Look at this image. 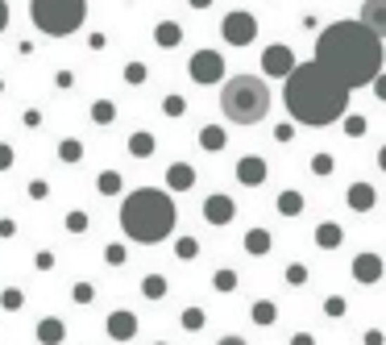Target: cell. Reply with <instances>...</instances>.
I'll use <instances>...</instances> for the list:
<instances>
[{
    "label": "cell",
    "instance_id": "1",
    "mask_svg": "<svg viewBox=\"0 0 386 345\" xmlns=\"http://www.w3.org/2000/svg\"><path fill=\"white\" fill-rule=\"evenodd\" d=\"M382 38H374L357 21H333L316 38V63L328 75H337L349 92L374 84V75H382Z\"/></svg>",
    "mask_w": 386,
    "mask_h": 345
},
{
    "label": "cell",
    "instance_id": "2",
    "mask_svg": "<svg viewBox=\"0 0 386 345\" xmlns=\"http://www.w3.org/2000/svg\"><path fill=\"white\" fill-rule=\"evenodd\" d=\"M283 104L295 125L324 130V125H337L349 113V87L311 58V63H295L291 75L283 80Z\"/></svg>",
    "mask_w": 386,
    "mask_h": 345
},
{
    "label": "cell",
    "instance_id": "3",
    "mask_svg": "<svg viewBox=\"0 0 386 345\" xmlns=\"http://www.w3.org/2000/svg\"><path fill=\"white\" fill-rule=\"evenodd\" d=\"M174 220H179L174 200L167 192H158V187H137V192H129L125 204H121V229L133 242H146V246L171 237Z\"/></svg>",
    "mask_w": 386,
    "mask_h": 345
},
{
    "label": "cell",
    "instance_id": "4",
    "mask_svg": "<svg viewBox=\"0 0 386 345\" xmlns=\"http://www.w3.org/2000/svg\"><path fill=\"white\" fill-rule=\"evenodd\" d=\"M220 113L233 125L266 121V113H270V87H266V80H254V75L224 80V87H220Z\"/></svg>",
    "mask_w": 386,
    "mask_h": 345
},
{
    "label": "cell",
    "instance_id": "5",
    "mask_svg": "<svg viewBox=\"0 0 386 345\" xmlns=\"http://www.w3.org/2000/svg\"><path fill=\"white\" fill-rule=\"evenodd\" d=\"M30 17L46 38H67L84 25L87 0H30Z\"/></svg>",
    "mask_w": 386,
    "mask_h": 345
},
{
    "label": "cell",
    "instance_id": "6",
    "mask_svg": "<svg viewBox=\"0 0 386 345\" xmlns=\"http://www.w3.org/2000/svg\"><path fill=\"white\" fill-rule=\"evenodd\" d=\"M220 34H224V42L229 46H250L257 38V17L254 13H245V8H233V13H224Z\"/></svg>",
    "mask_w": 386,
    "mask_h": 345
},
{
    "label": "cell",
    "instance_id": "7",
    "mask_svg": "<svg viewBox=\"0 0 386 345\" xmlns=\"http://www.w3.org/2000/svg\"><path fill=\"white\" fill-rule=\"evenodd\" d=\"M191 80L204 87H212L224 80V54L220 50H195L191 54Z\"/></svg>",
    "mask_w": 386,
    "mask_h": 345
},
{
    "label": "cell",
    "instance_id": "8",
    "mask_svg": "<svg viewBox=\"0 0 386 345\" xmlns=\"http://www.w3.org/2000/svg\"><path fill=\"white\" fill-rule=\"evenodd\" d=\"M291 67H295V50H291V46H287V42L266 46V54H262V71H266V75L287 80V75H291Z\"/></svg>",
    "mask_w": 386,
    "mask_h": 345
},
{
    "label": "cell",
    "instance_id": "9",
    "mask_svg": "<svg viewBox=\"0 0 386 345\" xmlns=\"http://www.w3.org/2000/svg\"><path fill=\"white\" fill-rule=\"evenodd\" d=\"M104 333H108L112 341H133V337H137V312H129V308L108 312V320H104Z\"/></svg>",
    "mask_w": 386,
    "mask_h": 345
},
{
    "label": "cell",
    "instance_id": "10",
    "mask_svg": "<svg viewBox=\"0 0 386 345\" xmlns=\"http://www.w3.org/2000/svg\"><path fill=\"white\" fill-rule=\"evenodd\" d=\"M233 216H237V204H233V196H224V192H212L208 200H204V220L208 225H233Z\"/></svg>",
    "mask_w": 386,
    "mask_h": 345
},
{
    "label": "cell",
    "instance_id": "11",
    "mask_svg": "<svg viewBox=\"0 0 386 345\" xmlns=\"http://www.w3.org/2000/svg\"><path fill=\"white\" fill-rule=\"evenodd\" d=\"M349 270H353V279H357V283H361V287H374V283H378V279H382L386 262L378 258V254H357V258H353V266H349Z\"/></svg>",
    "mask_w": 386,
    "mask_h": 345
},
{
    "label": "cell",
    "instance_id": "12",
    "mask_svg": "<svg viewBox=\"0 0 386 345\" xmlns=\"http://www.w3.org/2000/svg\"><path fill=\"white\" fill-rule=\"evenodd\" d=\"M266 175H270L266 158H257V154L237 158V183H241V187H262V183H266Z\"/></svg>",
    "mask_w": 386,
    "mask_h": 345
},
{
    "label": "cell",
    "instance_id": "13",
    "mask_svg": "<svg viewBox=\"0 0 386 345\" xmlns=\"http://www.w3.org/2000/svg\"><path fill=\"white\" fill-rule=\"evenodd\" d=\"M357 25H366L374 38H386V0H366V4H361Z\"/></svg>",
    "mask_w": 386,
    "mask_h": 345
},
{
    "label": "cell",
    "instance_id": "14",
    "mask_svg": "<svg viewBox=\"0 0 386 345\" xmlns=\"http://www.w3.org/2000/svg\"><path fill=\"white\" fill-rule=\"evenodd\" d=\"M345 200H349V208H353V213H370V208L378 204V192H374L370 183H353V187L345 192Z\"/></svg>",
    "mask_w": 386,
    "mask_h": 345
},
{
    "label": "cell",
    "instance_id": "15",
    "mask_svg": "<svg viewBox=\"0 0 386 345\" xmlns=\"http://www.w3.org/2000/svg\"><path fill=\"white\" fill-rule=\"evenodd\" d=\"M167 187L171 192H191L195 187V167L191 163H171L167 167Z\"/></svg>",
    "mask_w": 386,
    "mask_h": 345
},
{
    "label": "cell",
    "instance_id": "16",
    "mask_svg": "<svg viewBox=\"0 0 386 345\" xmlns=\"http://www.w3.org/2000/svg\"><path fill=\"white\" fill-rule=\"evenodd\" d=\"M34 337H38V345H63V337H67V325H63L58 316H46V320H38Z\"/></svg>",
    "mask_w": 386,
    "mask_h": 345
},
{
    "label": "cell",
    "instance_id": "17",
    "mask_svg": "<svg viewBox=\"0 0 386 345\" xmlns=\"http://www.w3.org/2000/svg\"><path fill=\"white\" fill-rule=\"evenodd\" d=\"M270 242H274L270 229H250V233L241 237V250H245L250 258H266V254H270Z\"/></svg>",
    "mask_w": 386,
    "mask_h": 345
},
{
    "label": "cell",
    "instance_id": "18",
    "mask_svg": "<svg viewBox=\"0 0 386 345\" xmlns=\"http://www.w3.org/2000/svg\"><path fill=\"white\" fill-rule=\"evenodd\" d=\"M345 242V229L337 225V220H324V225H316V246L320 250H337Z\"/></svg>",
    "mask_w": 386,
    "mask_h": 345
},
{
    "label": "cell",
    "instance_id": "19",
    "mask_svg": "<svg viewBox=\"0 0 386 345\" xmlns=\"http://www.w3.org/2000/svg\"><path fill=\"white\" fill-rule=\"evenodd\" d=\"M224 146H229V133H224V125H204V130H200V150L220 154Z\"/></svg>",
    "mask_w": 386,
    "mask_h": 345
},
{
    "label": "cell",
    "instance_id": "20",
    "mask_svg": "<svg viewBox=\"0 0 386 345\" xmlns=\"http://www.w3.org/2000/svg\"><path fill=\"white\" fill-rule=\"evenodd\" d=\"M154 42L162 46V50H174V46L183 42V25H179V21H158V30H154Z\"/></svg>",
    "mask_w": 386,
    "mask_h": 345
},
{
    "label": "cell",
    "instance_id": "21",
    "mask_svg": "<svg viewBox=\"0 0 386 345\" xmlns=\"http://www.w3.org/2000/svg\"><path fill=\"white\" fill-rule=\"evenodd\" d=\"M154 150H158V137H154V133L137 130L133 137H129V154H133V158H150Z\"/></svg>",
    "mask_w": 386,
    "mask_h": 345
},
{
    "label": "cell",
    "instance_id": "22",
    "mask_svg": "<svg viewBox=\"0 0 386 345\" xmlns=\"http://www.w3.org/2000/svg\"><path fill=\"white\" fill-rule=\"evenodd\" d=\"M167 291H171L167 275H146V279H141V296H146V300H167Z\"/></svg>",
    "mask_w": 386,
    "mask_h": 345
},
{
    "label": "cell",
    "instance_id": "23",
    "mask_svg": "<svg viewBox=\"0 0 386 345\" xmlns=\"http://www.w3.org/2000/svg\"><path fill=\"white\" fill-rule=\"evenodd\" d=\"M303 213V192H278V216H300Z\"/></svg>",
    "mask_w": 386,
    "mask_h": 345
},
{
    "label": "cell",
    "instance_id": "24",
    "mask_svg": "<svg viewBox=\"0 0 386 345\" xmlns=\"http://www.w3.org/2000/svg\"><path fill=\"white\" fill-rule=\"evenodd\" d=\"M250 320H254V325H274V320H278V308L270 300H257V303H250Z\"/></svg>",
    "mask_w": 386,
    "mask_h": 345
},
{
    "label": "cell",
    "instance_id": "25",
    "mask_svg": "<svg viewBox=\"0 0 386 345\" xmlns=\"http://www.w3.org/2000/svg\"><path fill=\"white\" fill-rule=\"evenodd\" d=\"M91 121H96V125H112V121H117V104H112V100H96V104H91Z\"/></svg>",
    "mask_w": 386,
    "mask_h": 345
},
{
    "label": "cell",
    "instance_id": "26",
    "mask_svg": "<svg viewBox=\"0 0 386 345\" xmlns=\"http://www.w3.org/2000/svg\"><path fill=\"white\" fill-rule=\"evenodd\" d=\"M58 158H63V163H79V158H84V142H79V137H63V142H58Z\"/></svg>",
    "mask_w": 386,
    "mask_h": 345
},
{
    "label": "cell",
    "instance_id": "27",
    "mask_svg": "<svg viewBox=\"0 0 386 345\" xmlns=\"http://www.w3.org/2000/svg\"><path fill=\"white\" fill-rule=\"evenodd\" d=\"M179 325H183L187 333H200V329L208 325V316H204V308H183V316H179Z\"/></svg>",
    "mask_w": 386,
    "mask_h": 345
},
{
    "label": "cell",
    "instance_id": "28",
    "mask_svg": "<svg viewBox=\"0 0 386 345\" xmlns=\"http://www.w3.org/2000/svg\"><path fill=\"white\" fill-rule=\"evenodd\" d=\"M174 258L179 262H195L200 258V242H195V237H179V242H174Z\"/></svg>",
    "mask_w": 386,
    "mask_h": 345
},
{
    "label": "cell",
    "instance_id": "29",
    "mask_svg": "<svg viewBox=\"0 0 386 345\" xmlns=\"http://www.w3.org/2000/svg\"><path fill=\"white\" fill-rule=\"evenodd\" d=\"M121 183H125V179H121L117 171H100V179H96L100 196H117V192H121Z\"/></svg>",
    "mask_w": 386,
    "mask_h": 345
},
{
    "label": "cell",
    "instance_id": "30",
    "mask_svg": "<svg viewBox=\"0 0 386 345\" xmlns=\"http://www.w3.org/2000/svg\"><path fill=\"white\" fill-rule=\"evenodd\" d=\"M212 287H216V291H237V270L220 266V270L212 275Z\"/></svg>",
    "mask_w": 386,
    "mask_h": 345
},
{
    "label": "cell",
    "instance_id": "31",
    "mask_svg": "<svg viewBox=\"0 0 386 345\" xmlns=\"http://www.w3.org/2000/svg\"><path fill=\"white\" fill-rule=\"evenodd\" d=\"M0 303H4L8 312H21V308H25V291H21V287H4V291H0Z\"/></svg>",
    "mask_w": 386,
    "mask_h": 345
},
{
    "label": "cell",
    "instance_id": "32",
    "mask_svg": "<svg viewBox=\"0 0 386 345\" xmlns=\"http://www.w3.org/2000/svg\"><path fill=\"white\" fill-rule=\"evenodd\" d=\"M341 125H345V133H349V137H361V133L370 130L361 113H345V117H341Z\"/></svg>",
    "mask_w": 386,
    "mask_h": 345
},
{
    "label": "cell",
    "instance_id": "33",
    "mask_svg": "<svg viewBox=\"0 0 386 345\" xmlns=\"http://www.w3.org/2000/svg\"><path fill=\"white\" fill-rule=\"evenodd\" d=\"M162 113H167V117H183V113H187V100H183L179 92H171V96L162 100Z\"/></svg>",
    "mask_w": 386,
    "mask_h": 345
},
{
    "label": "cell",
    "instance_id": "34",
    "mask_svg": "<svg viewBox=\"0 0 386 345\" xmlns=\"http://www.w3.org/2000/svg\"><path fill=\"white\" fill-rule=\"evenodd\" d=\"M283 279H287L291 287H303V283H307V266H303V262H291V266L283 270Z\"/></svg>",
    "mask_w": 386,
    "mask_h": 345
},
{
    "label": "cell",
    "instance_id": "35",
    "mask_svg": "<svg viewBox=\"0 0 386 345\" xmlns=\"http://www.w3.org/2000/svg\"><path fill=\"white\" fill-rule=\"evenodd\" d=\"M104 262H108V266H125V262H129V250L121 246V242H112V246L104 250Z\"/></svg>",
    "mask_w": 386,
    "mask_h": 345
},
{
    "label": "cell",
    "instance_id": "36",
    "mask_svg": "<svg viewBox=\"0 0 386 345\" xmlns=\"http://www.w3.org/2000/svg\"><path fill=\"white\" fill-rule=\"evenodd\" d=\"M125 84L129 87H141V84H146V63H129V67H125Z\"/></svg>",
    "mask_w": 386,
    "mask_h": 345
},
{
    "label": "cell",
    "instance_id": "37",
    "mask_svg": "<svg viewBox=\"0 0 386 345\" xmlns=\"http://www.w3.org/2000/svg\"><path fill=\"white\" fill-rule=\"evenodd\" d=\"M87 225H91L87 213H79V208H75V213H67V233H84Z\"/></svg>",
    "mask_w": 386,
    "mask_h": 345
},
{
    "label": "cell",
    "instance_id": "38",
    "mask_svg": "<svg viewBox=\"0 0 386 345\" xmlns=\"http://www.w3.org/2000/svg\"><path fill=\"white\" fill-rule=\"evenodd\" d=\"M71 300L75 303H91L96 300V287H91V283H75V287H71Z\"/></svg>",
    "mask_w": 386,
    "mask_h": 345
},
{
    "label": "cell",
    "instance_id": "39",
    "mask_svg": "<svg viewBox=\"0 0 386 345\" xmlns=\"http://www.w3.org/2000/svg\"><path fill=\"white\" fill-rule=\"evenodd\" d=\"M333 167H337L333 154H311V171L316 175H333Z\"/></svg>",
    "mask_w": 386,
    "mask_h": 345
},
{
    "label": "cell",
    "instance_id": "40",
    "mask_svg": "<svg viewBox=\"0 0 386 345\" xmlns=\"http://www.w3.org/2000/svg\"><path fill=\"white\" fill-rule=\"evenodd\" d=\"M324 316H333V320H341L345 316V300L341 296H328V300H324Z\"/></svg>",
    "mask_w": 386,
    "mask_h": 345
},
{
    "label": "cell",
    "instance_id": "41",
    "mask_svg": "<svg viewBox=\"0 0 386 345\" xmlns=\"http://www.w3.org/2000/svg\"><path fill=\"white\" fill-rule=\"evenodd\" d=\"M274 137H278V142H291V137H295V125H291V121H283V125H274Z\"/></svg>",
    "mask_w": 386,
    "mask_h": 345
},
{
    "label": "cell",
    "instance_id": "42",
    "mask_svg": "<svg viewBox=\"0 0 386 345\" xmlns=\"http://www.w3.org/2000/svg\"><path fill=\"white\" fill-rule=\"evenodd\" d=\"M8 167H13V146L0 142V171H8Z\"/></svg>",
    "mask_w": 386,
    "mask_h": 345
},
{
    "label": "cell",
    "instance_id": "43",
    "mask_svg": "<svg viewBox=\"0 0 386 345\" xmlns=\"http://www.w3.org/2000/svg\"><path fill=\"white\" fill-rule=\"evenodd\" d=\"M54 84L63 87V92H71V87H75V75H71V71H58V75H54Z\"/></svg>",
    "mask_w": 386,
    "mask_h": 345
},
{
    "label": "cell",
    "instance_id": "44",
    "mask_svg": "<svg viewBox=\"0 0 386 345\" xmlns=\"http://www.w3.org/2000/svg\"><path fill=\"white\" fill-rule=\"evenodd\" d=\"M25 125L38 130V125H42V113H38V108H25Z\"/></svg>",
    "mask_w": 386,
    "mask_h": 345
},
{
    "label": "cell",
    "instance_id": "45",
    "mask_svg": "<svg viewBox=\"0 0 386 345\" xmlns=\"http://www.w3.org/2000/svg\"><path fill=\"white\" fill-rule=\"evenodd\" d=\"M46 192H50V187H46L42 179H38V183H30V196H34V200H46Z\"/></svg>",
    "mask_w": 386,
    "mask_h": 345
},
{
    "label": "cell",
    "instance_id": "46",
    "mask_svg": "<svg viewBox=\"0 0 386 345\" xmlns=\"http://www.w3.org/2000/svg\"><path fill=\"white\" fill-rule=\"evenodd\" d=\"M8 17H13V13H8V0H0V34L8 30Z\"/></svg>",
    "mask_w": 386,
    "mask_h": 345
},
{
    "label": "cell",
    "instance_id": "47",
    "mask_svg": "<svg viewBox=\"0 0 386 345\" xmlns=\"http://www.w3.org/2000/svg\"><path fill=\"white\" fill-rule=\"evenodd\" d=\"M34 262H38V270H50V266H54V254H46V250H42Z\"/></svg>",
    "mask_w": 386,
    "mask_h": 345
},
{
    "label": "cell",
    "instance_id": "48",
    "mask_svg": "<svg viewBox=\"0 0 386 345\" xmlns=\"http://www.w3.org/2000/svg\"><path fill=\"white\" fill-rule=\"evenodd\" d=\"M386 337H382V329H370V333H366V345H382Z\"/></svg>",
    "mask_w": 386,
    "mask_h": 345
},
{
    "label": "cell",
    "instance_id": "49",
    "mask_svg": "<svg viewBox=\"0 0 386 345\" xmlns=\"http://www.w3.org/2000/svg\"><path fill=\"white\" fill-rule=\"evenodd\" d=\"M291 345H316V337H311V333H295V337H291Z\"/></svg>",
    "mask_w": 386,
    "mask_h": 345
},
{
    "label": "cell",
    "instance_id": "50",
    "mask_svg": "<svg viewBox=\"0 0 386 345\" xmlns=\"http://www.w3.org/2000/svg\"><path fill=\"white\" fill-rule=\"evenodd\" d=\"M216 345H245V337H237V333H229V337H220Z\"/></svg>",
    "mask_w": 386,
    "mask_h": 345
},
{
    "label": "cell",
    "instance_id": "51",
    "mask_svg": "<svg viewBox=\"0 0 386 345\" xmlns=\"http://www.w3.org/2000/svg\"><path fill=\"white\" fill-rule=\"evenodd\" d=\"M208 4H212V0H191V8H208Z\"/></svg>",
    "mask_w": 386,
    "mask_h": 345
},
{
    "label": "cell",
    "instance_id": "52",
    "mask_svg": "<svg viewBox=\"0 0 386 345\" xmlns=\"http://www.w3.org/2000/svg\"><path fill=\"white\" fill-rule=\"evenodd\" d=\"M0 92H4V80H0Z\"/></svg>",
    "mask_w": 386,
    "mask_h": 345
},
{
    "label": "cell",
    "instance_id": "53",
    "mask_svg": "<svg viewBox=\"0 0 386 345\" xmlns=\"http://www.w3.org/2000/svg\"><path fill=\"white\" fill-rule=\"evenodd\" d=\"M154 345H167V341H154Z\"/></svg>",
    "mask_w": 386,
    "mask_h": 345
}]
</instances>
